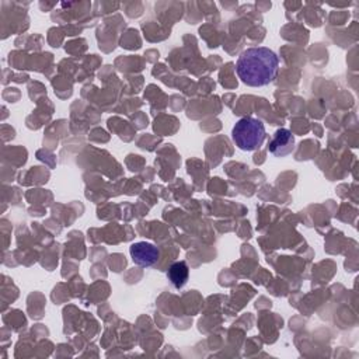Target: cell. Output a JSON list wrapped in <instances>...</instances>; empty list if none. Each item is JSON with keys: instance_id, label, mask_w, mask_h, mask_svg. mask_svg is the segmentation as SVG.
Wrapping results in <instances>:
<instances>
[{"instance_id": "3957f363", "label": "cell", "mask_w": 359, "mask_h": 359, "mask_svg": "<svg viewBox=\"0 0 359 359\" xmlns=\"http://www.w3.org/2000/svg\"><path fill=\"white\" fill-rule=\"evenodd\" d=\"M295 149V136L290 129H278L268 142V151L275 158L290 156Z\"/></svg>"}, {"instance_id": "277c9868", "label": "cell", "mask_w": 359, "mask_h": 359, "mask_svg": "<svg viewBox=\"0 0 359 359\" xmlns=\"http://www.w3.org/2000/svg\"><path fill=\"white\" fill-rule=\"evenodd\" d=\"M129 253L133 262L140 267H153L160 257L159 249L147 242H139L132 244Z\"/></svg>"}, {"instance_id": "7a4b0ae2", "label": "cell", "mask_w": 359, "mask_h": 359, "mask_svg": "<svg viewBox=\"0 0 359 359\" xmlns=\"http://www.w3.org/2000/svg\"><path fill=\"white\" fill-rule=\"evenodd\" d=\"M267 137L264 124L253 117L242 118L232 129V139L235 145L243 152H253L262 147Z\"/></svg>"}, {"instance_id": "5b68a950", "label": "cell", "mask_w": 359, "mask_h": 359, "mask_svg": "<svg viewBox=\"0 0 359 359\" xmlns=\"http://www.w3.org/2000/svg\"><path fill=\"white\" fill-rule=\"evenodd\" d=\"M167 278L176 290L184 288L190 278V268H188L187 262L185 261L174 262L167 271Z\"/></svg>"}, {"instance_id": "6da1fadb", "label": "cell", "mask_w": 359, "mask_h": 359, "mask_svg": "<svg viewBox=\"0 0 359 359\" xmlns=\"http://www.w3.org/2000/svg\"><path fill=\"white\" fill-rule=\"evenodd\" d=\"M279 58L267 47H253L243 51L236 63L239 79L250 87H264L278 75Z\"/></svg>"}]
</instances>
